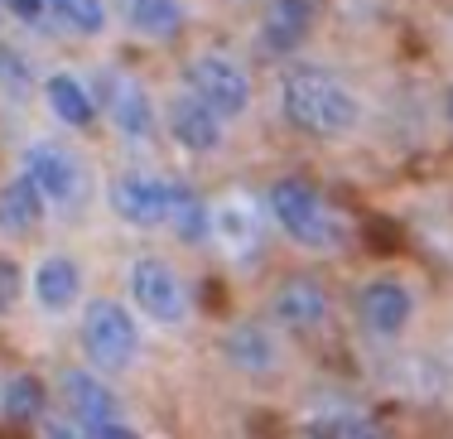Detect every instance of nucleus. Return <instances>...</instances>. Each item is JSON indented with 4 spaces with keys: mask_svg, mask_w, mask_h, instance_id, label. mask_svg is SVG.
<instances>
[{
    "mask_svg": "<svg viewBox=\"0 0 453 439\" xmlns=\"http://www.w3.org/2000/svg\"><path fill=\"white\" fill-rule=\"evenodd\" d=\"M280 102H285V116L309 135H348L352 126L362 121V102L352 88H342L333 73L309 68V63H295L280 82Z\"/></svg>",
    "mask_w": 453,
    "mask_h": 439,
    "instance_id": "obj_1",
    "label": "nucleus"
},
{
    "mask_svg": "<svg viewBox=\"0 0 453 439\" xmlns=\"http://www.w3.org/2000/svg\"><path fill=\"white\" fill-rule=\"evenodd\" d=\"M271 218L285 227V237H295L299 246H314V251L342 242V218L304 179H280L271 189Z\"/></svg>",
    "mask_w": 453,
    "mask_h": 439,
    "instance_id": "obj_2",
    "label": "nucleus"
},
{
    "mask_svg": "<svg viewBox=\"0 0 453 439\" xmlns=\"http://www.w3.org/2000/svg\"><path fill=\"white\" fill-rule=\"evenodd\" d=\"M82 348L102 372H121L135 362L140 352V328L131 319V309L116 304V299H92L88 314H82Z\"/></svg>",
    "mask_w": 453,
    "mask_h": 439,
    "instance_id": "obj_3",
    "label": "nucleus"
},
{
    "mask_svg": "<svg viewBox=\"0 0 453 439\" xmlns=\"http://www.w3.org/2000/svg\"><path fill=\"white\" fill-rule=\"evenodd\" d=\"M188 92L208 102L222 121H236V116H246V106H251V78H246V68L232 63L226 53H198V58L188 63Z\"/></svg>",
    "mask_w": 453,
    "mask_h": 439,
    "instance_id": "obj_4",
    "label": "nucleus"
},
{
    "mask_svg": "<svg viewBox=\"0 0 453 439\" xmlns=\"http://www.w3.org/2000/svg\"><path fill=\"white\" fill-rule=\"evenodd\" d=\"M131 295H135L140 314L155 319V324H179V319L188 314V290H183V281L165 261H150V256L131 266Z\"/></svg>",
    "mask_w": 453,
    "mask_h": 439,
    "instance_id": "obj_5",
    "label": "nucleus"
},
{
    "mask_svg": "<svg viewBox=\"0 0 453 439\" xmlns=\"http://www.w3.org/2000/svg\"><path fill=\"white\" fill-rule=\"evenodd\" d=\"M169 184L159 174H116L111 179V208L131 227H165L169 222Z\"/></svg>",
    "mask_w": 453,
    "mask_h": 439,
    "instance_id": "obj_6",
    "label": "nucleus"
},
{
    "mask_svg": "<svg viewBox=\"0 0 453 439\" xmlns=\"http://www.w3.org/2000/svg\"><path fill=\"white\" fill-rule=\"evenodd\" d=\"M102 97H106V112H111V126L126 141H135V145L155 141V102H150V92L140 88L131 73H106Z\"/></svg>",
    "mask_w": 453,
    "mask_h": 439,
    "instance_id": "obj_7",
    "label": "nucleus"
},
{
    "mask_svg": "<svg viewBox=\"0 0 453 439\" xmlns=\"http://www.w3.org/2000/svg\"><path fill=\"white\" fill-rule=\"evenodd\" d=\"M25 174L35 179L49 203H73L82 194V165L73 159V150H63L53 141L25 145Z\"/></svg>",
    "mask_w": 453,
    "mask_h": 439,
    "instance_id": "obj_8",
    "label": "nucleus"
},
{
    "mask_svg": "<svg viewBox=\"0 0 453 439\" xmlns=\"http://www.w3.org/2000/svg\"><path fill=\"white\" fill-rule=\"evenodd\" d=\"M169 135H174V145L188 150V155H212V150L222 145V116L203 97L183 92V97L169 102Z\"/></svg>",
    "mask_w": 453,
    "mask_h": 439,
    "instance_id": "obj_9",
    "label": "nucleus"
},
{
    "mask_svg": "<svg viewBox=\"0 0 453 439\" xmlns=\"http://www.w3.org/2000/svg\"><path fill=\"white\" fill-rule=\"evenodd\" d=\"M58 391H63V405H68V415H73L78 425H92V430H102V425H111L116 415H121V401H116L111 387H106L96 372H82V367L63 372Z\"/></svg>",
    "mask_w": 453,
    "mask_h": 439,
    "instance_id": "obj_10",
    "label": "nucleus"
},
{
    "mask_svg": "<svg viewBox=\"0 0 453 439\" xmlns=\"http://www.w3.org/2000/svg\"><path fill=\"white\" fill-rule=\"evenodd\" d=\"M271 314L285 328H319L328 314V290L314 275H285L271 295Z\"/></svg>",
    "mask_w": 453,
    "mask_h": 439,
    "instance_id": "obj_11",
    "label": "nucleus"
},
{
    "mask_svg": "<svg viewBox=\"0 0 453 439\" xmlns=\"http://www.w3.org/2000/svg\"><path fill=\"white\" fill-rule=\"evenodd\" d=\"M357 314H362V324L372 328V334L391 338V334H401V328L410 324V314H415V295H410L401 281H372L357 295Z\"/></svg>",
    "mask_w": 453,
    "mask_h": 439,
    "instance_id": "obj_12",
    "label": "nucleus"
},
{
    "mask_svg": "<svg viewBox=\"0 0 453 439\" xmlns=\"http://www.w3.org/2000/svg\"><path fill=\"white\" fill-rule=\"evenodd\" d=\"M222 352L236 372H246V377H271L280 367V343L271 338V328H261V324H236L232 334L222 338Z\"/></svg>",
    "mask_w": 453,
    "mask_h": 439,
    "instance_id": "obj_13",
    "label": "nucleus"
},
{
    "mask_svg": "<svg viewBox=\"0 0 453 439\" xmlns=\"http://www.w3.org/2000/svg\"><path fill=\"white\" fill-rule=\"evenodd\" d=\"M44 194H39V184L19 169L15 179H5L0 184V232H10V237H25V232H35L39 222H44Z\"/></svg>",
    "mask_w": 453,
    "mask_h": 439,
    "instance_id": "obj_14",
    "label": "nucleus"
},
{
    "mask_svg": "<svg viewBox=\"0 0 453 439\" xmlns=\"http://www.w3.org/2000/svg\"><path fill=\"white\" fill-rule=\"evenodd\" d=\"M314 25V0H265L261 15V44L275 53H289Z\"/></svg>",
    "mask_w": 453,
    "mask_h": 439,
    "instance_id": "obj_15",
    "label": "nucleus"
},
{
    "mask_svg": "<svg viewBox=\"0 0 453 439\" xmlns=\"http://www.w3.org/2000/svg\"><path fill=\"white\" fill-rule=\"evenodd\" d=\"M82 290V271L68 261V256H44L35 271V299L53 314H63V309H73V299Z\"/></svg>",
    "mask_w": 453,
    "mask_h": 439,
    "instance_id": "obj_16",
    "label": "nucleus"
},
{
    "mask_svg": "<svg viewBox=\"0 0 453 439\" xmlns=\"http://www.w3.org/2000/svg\"><path fill=\"white\" fill-rule=\"evenodd\" d=\"M44 97L53 106V116H58L63 126H92V116H96V102H92V92L82 88L73 73H53V78L44 82Z\"/></svg>",
    "mask_w": 453,
    "mask_h": 439,
    "instance_id": "obj_17",
    "label": "nucleus"
},
{
    "mask_svg": "<svg viewBox=\"0 0 453 439\" xmlns=\"http://www.w3.org/2000/svg\"><path fill=\"white\" fill-rule=\"evenodd\" d=\"M169 227H174L179 242H203L212 232V208L179 179L169 184Z\"/></svg>",
    "mask_w": 453,
    "mask_h": 439,
    "instance_id": "obj_18",
    "label": "nucleus"
},
{
    "mask_svg": "<svg viewBox=\"0 0 453 439\" xmlns=\"http://www.w3.org/2000/svg\"><path fill=\"white\" fill-rule=\"evenodd\" d=\"M212 232H218V242L226 251H251L256 232H261V218L246 203H222V208H212Z\"/></svg>",
    "mask_w": 453,
    "mask_h": 439,
    "instance_id": "obj_19",
    "label": "nucleus"
},
{
    "mask_svg": "<svg viewBox=\"0 0 453 439\" xmlns=\"http://www.w3.org/2000/svg\"><path fill=\"white\" fill-rule=\"evenodd\" d=\"M131 25L145 39H174L183 29V5L179 0H131Z\"/></svg>",
    "mask_w": 453,
    "mask_h": 439,
    "instance_id": "obj_20",
    "label": "nucleus"
},
{
    "mask_svg": "<svg viewBox=\"0 0 453 439\" xmlns=\"http://www.w3.org/2000/svg\"><path fill=\"white\" fill-rule=\"evenodd\" d=\"M5 415L15 425H29V420H39V415H44V381L39 377H15L5 387Z\"/></svg>",
    "mask_w": 453,
    "mask_h": 439,
    "instance_id": "obj_21",
    "label": "nucleus"
},
{
    "mask_svg": "<svg viewBox=\"0 0 453 439\" xmlns=\"http://www.w3.org/2000/svg\"><path fill=\"white\" fill-rule=\"evenodd\" d=\"M49 10H53V19L58 25H68L73 35H102L106 29V10H102V0H49Z\"/></svg>",
    "mask_w": 453,
    "mask_h": 439,
    "instance_id": "obj_22",
    "label": "nucleus"
},
{
    "mask_svg": "<svg viewBox=\"0 0 453 439\" xmlns=\"http://www.w3.org/2000/svg\"><path fill=\"white\" fill-rule=\"evenodd\" d=\"M319 439H381V430L372 420H362V415H333L319 430Z\"/></svg>",
    "mask_w": 453,
    "mask_h": 439,
    "instance_id": "obj_23",
    "label": "nucleus"
},
{
    "mask_svg": "<svg viewBox=\"0 0 453 439\" xmlns=\"http://www.w3.org/2000/svg\"><path fill=\"white\" fill-rule=\"evenodd\" d=\"M15 295H19V275H15V266H10V261H0V314L15 304Z\"/></svg>",
    "mask_w": 453,
    "mask_h": 439,
    "instance_id": "obj_24",
    "label": "nucleus"
},
{
    "mask_svg": "<svg viewBox=\"0 0 453 439\" xmlns=\"http://www.w3.org/2000/svg\"><path fill=\"white\" fill-rule=\"evenodd\" d=\"M49 439H88V435H82V425L68 415V420H53L49 425Z\"/></svg>",
    "mask_w": 453,
    "mask_h": 439,
    "instance_id": "obj_25",
    "label": "nucleus"
},
{
    "mask_svg": "<svg viewBox=\"0 0 453 439\" xmlns=\"http://www.w3.org/2000/svg\"><path fill=\"white\" fill-rule=\"evenodd\" d=\"M44 5H49V0H10V10H15L19 19H29V25H35V19L44 15Z\"/></svg>",
    "mask_w": 453,
    "mask_h": 439,
    "instance_id": "obj_26",
    "label": "nucleus"
},
{
    "mask_svg": "<svg viewBox=\"0 0 453 439\" xmlns=\"http://www.w3.org/2000/svg\"><path fill=\"white\" fill-rule=\"evenodd\" d=\"M96 439H140L131 425H121V420H111V425H102V430H96Z\"/></svg>",
    "mask_w": 453,
    "mask_h": 439,
    "instance_id": "obj_27",
    "label": "nucleus"
},
{
    "mask_svg": "<svg viewBox=\"0 0 453 439\" xmlns=\"http://www.w3.org/2000/svg\"><path fill=\"white\" fill-rule=\"evenodd\" d=\"M449 116H453V92H449Z\"/></svg>",
    "mask_w": 453,
    "mask_h": 439,
    "instance_id": "obj_28",
    "label": "nucleus"
}]
</instances>
